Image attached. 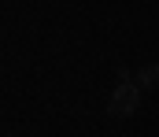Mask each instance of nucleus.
Listing matches in <instances>:
<instances>
[{
  "mask_svg": "<svg viewBox=\"0 0 159 137\" xmlns=\"http://www.w3.org/2000/svg\"><path fill=\"white\" fill-rule=\"evenodd\" d=\"M141 85L129 78V82H119L115 89H111V96H107V111L111 115H119V119H126V115H133L137 107H141Z\"/></svg>",
  "mask_w": 159,
  "mask_h": 137,
  "instance_id": "nucleus-1",
  "label": "nucleus"
},
{
  "mask_svg": "<svg viewBox=\"0 0 159 137\" xmlns=\"http://www.w3.org/2000/svg\"><path fill=\"white\" fill-rule=\"evenodd\" d=\"M133 82H137L141 89H159V63H144V67L133 74Z\"/></svg>",
  "mask_w": 159,
  "mask_h": 137,
  "instance_id": "nucleus-2",
  "label": "nucleus"
}]
</instances>
